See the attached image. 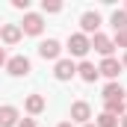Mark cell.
I'll list each match as a JSON object with an SVG mask.
<instances>
[{
    "label": "cell",
    "mask_w": 127,
    "mask_h": 127,
    "mask_svg": "<svg viewBox=\"0 0 127 127\" xmlns=\"http://www.w3.org/2000/svg\"><path fill=\"white\" fill-rule=\"evenodd\" d=\"M74 74H77V65L71 62V59H59V62H56V68H53V77H56V80H71V77H74Z\"/></svg>",
    "instance_id": "cell-9"
},
{
    "label": "cell",
    "mask_w": 127,
    "mask_h": 127,
    "mask_svg": "<svg viewBox=\"0 0 127 127\" xmlns=\"http://www.w3.org/2000/svg\"><path fill=\"white\" fill-rule=\"evenodd\" d=\"M124 100H103V112H109V115H115V118H121L124 115Z\"/></svg>",
    "instance_id": "cell-15"
},
{
    "label": "cell",
    "mask_w": 127,
    "mask_h": 127,
    "mask_svg": "<svg viewBox=\"0 0 127 127\" xmlns=\"http://www.w3.org/2000/svg\"><path fill=\"white\" fill-rule=\"evenodd\" d=\"M121 127H127V112H124V115H121Z\"/></svg>",
    "instance_id": "cell-23"
},
{
    "label": "cell",
    "mask_w": 127,
    "mask_h": 127,
    "mask_svg": "<svg viewBox=\"0 0 127 127\" xmlns=\"http://www.w3.org/2000/svg\"><path fill=\"white\" fill-rule=\"evenodd\" d=\"M59 53H62V44H59L56 38H47V41L38 44V56H41V59H56V62H59Z\"/></svg>",
    "instance_id": "cell-5"
},
{
    "label": "cell",
    "mask_w": 127,
    "mask_h": 127,
    "mask_svg": "<svg viewBox=\"0 0 127 127\" xmlns=\"http://www.w3.org/2000/svg\"><path fill=\"white\" fill-rule=\"evenodd\" d=\"M121 71H124V68H121V62H118V59H115V56H106V59H103V62L97 65V74H103V77H109V80H112V83H115V77H118V74H121Z\"/></svg>",
    "instance_id": "cell-4"
},
{
    "label": "cell",
    "mask_w": 127,
    "mask_h": 127,
    "mask_svg": "<svg viewBox=\"0 0 127 127\" xmlns=\"http://www.w3.org/2000/svg\"><path fill=\"white\" fill-rule=\"evenodd\" d=\"M41 9L50 12V15H56V12H62V3L59 0H41Z\"/></svg>",
    "instance_id": "cell-18"
},
{
    "label": "cell",
    "mask_w": 127,
    "mask_h": 127,
    "mask_svg": "<svg viewBox=\"0 0 127 127\" xmlns=\"http://www.w3.org/2000/svg\"><path fill=\"white\" fill-rule=\"evenodd\" d=\"M41 30H44V18L41 15H35V12L24 15V24H21V32L24 35H38Z\"/></svg>",
    "instance_id": "cell-3"
},
{
    "label": "cell",
    "mask_w": 127,
    "mask_h": 127,
    "mask_svg": "<svg viewBox=\"0 0 127 127\" xmlns=\"http://www.w3.org/2000/svg\"><path fill=\"white\" fill-rule=\"evenodd\" d=\"M124 106H127V97H124Z\"/></svg>",
    "instance_id": "cell-27"
},
{
    "label": "cell",
    "mask_w": 127,
    "mask_h": 127,
    "mask_svg": "<svg viewBox=\"0 0 127 127\" xmlns=\"http://www.w3.org/2000/svg\"><path fill=\"white\" fill-rule=\"evenodd\" d=\"M59 127H74V124H71V121H62V124H59Z\"/></svg>",
    "instance_id": "cell-25"
},
{
    "label": "cell",
    "mask_w": 127,
    "mask_h": 127,
    "mask_svg": "<svg viewBox=\"0 0 127 127\" xmlns=\"http://www.w3.org/2000/svg\"><path fill=\"white\" fill-rule=\"evenodd\" d=\"M12 6H15V9H24V12H27V9H30V0H12Z\"/></svg>",
    "instance_id": "cell-20"
},
{
    "label": "cell",
    "mask_w": 127,
    "mask_h": 127,
    "mask_svg": "<svg viewBox=\"0 0 127 127\" xmlns=\"http://www.w3.org/2000/svg\"><path fill=\"white\" fill-rule=\"evenodd\" d=\"M0 65H6V50L0 47Z\"/></svg>",
    "instance_id": "cell-22"
},
{
    "label": "cell",
    "mask_w": 127,
    "mask_h": 127,
    "mask_svg": "<svg viewBox=\"0 0 127 127\" xmlns=\"http://www.w3.org/2000/svg\"><path fill=\"white\" fill-rule=\"evenodd\" d=\"M124 12H127V6H124Z\"/></svg>",
    "instance_id": "cell-28"
},
{
    "label": "cell",
    "mask_w": 127,
    "mask_h": 127,
    "mask_svg": "<svg viewBox=\"0 0 127 127\" xmlns=\"http://www.w3.org/2000/svg\"><path fill=\"white\" fill-rule=\"evenodd\" d=\"M24 106H27L30 115H38V112H44V97H41V95H30Z\"/></svg>",
    "instance_id": "cell-13"
},
{
    "label": "cell",
    "mask_w": 127,
    "mask_h": 127,
    "mask_svg": "<svg viewBox=\"0 0 127 127\" xmlns=\"http://www.w3.org/2000/svg\"><path fill=\"white\" fill-rule=\"evenodd\" d=\"M89 118H92V106H89L86 100H77V103H71V121L89 124Z\"/></svg>",
    "instance_id": "cell-6"
},
{
    "label": "cell",
    "mask_w": 127,
    "mask_h": 127,
    "mask_svg": "<svg viewBox=\"0 0 127 127\" xmlns=\"http://www.w3.org/2000/svg\"><path fill=\"white\" fill-rule=\"evenodd\" d=\"M0 127H18V109L15 106H0Z\"/></svg>",
    "instance_id": "cell-11"
},
{
    "label": "cell",
    "mask_w": 127,
    "mask_h": 127,
    "mask_svg": "<svg viewBox=\"0 0 127 127\" xmlns=\"http://www.w3.org/2000/svg\"><path fill=\"white\" fill-rule=\"evenodd\" d=\"M68 50H71V56H86V53L92 50V38L83 35V32H74V35L68 38Z\"/></svg>",
    "instance_id": "cell-1"
},
{
    "label": "cell",
    "mask_w": 127,
    "mask_h": 127,
    "mask_svg": "<svg viewBox=\"0 0 127 127\" xmlns=\"http://www.w3.org/2000/svg\"><path fill=\"white\" fill-rule=\"evenodd\" d=\"M83 127H95V124H83Z\"/></svg>",
    "instance_id": "cell-26"
},
{
    "label": "cell",
    "mask_w": 127,
    "mask_h": 127,
    "mask_svg": "<svg viewBox=\"0 0 127 127\" xmlns=\"http://www.w3.org/2000/svg\"><path fill=\"white\" fill-rule=\"evenodd\" d=\"M115 47H127V30H121V32H115V41H112Z\"/></svg>",
    "instance_id": "cell-19"
},
{
    "label": "cell",
    "mask_w": 127,
    "mask_h": 127,
    "mask_svg": "<svg viewBox=\"0 0 127 127\" xmlns=\"http://www.w3.org/2000/svg\"><path fill=\"white\" fill-rule=\"evenodd\" d=\"M30 59L27 56H12V59H6V71L12 74V77H27L30 74Z\"/></svg>",
    "instance_id": "cell-2"
},
{
    "label": "cell",
    "mask_w": 127,
    "mask_h": 127,
    "mask_svg": "<svg viewBox=\"0 0 127 127\" xmlns=\"http://www.w3.org/2000/svg\"><path fill=\"white\" fill-rule=\"evenodd\" d=\"M109 21H112V27H115V32H121V30H127V12H124V9H115Z\"/></svg>",
    "instance_id": "cell-16"
},
{
    "label": "cell",
    "mask_w": 127,
    "mask_h": 127,
    "mask_svg": "<svg viewBox=\"0 0 127 127\" xmlns=\"http://www.w3.org/2000/svg\"><path fill=\"white\" fill-rule=\"evenodd\" d=\"M77 74H80V77H83L86 83H95L97 77H100V74H97V68H95L92 62H80V68H77Z\"/></svg>",
    "instance_id": "cell-12"
},
{
    "label": "cell",
    "mask_w": 127,
    "mask_h": 127,
    "mask_svg": "<svg viewBox=\"0 0 127 127\" xmlns=\"http://www.w3.org/2000/svg\"><path fill=\"white\" fill-rule=\"evenodd\" d=\"M18 127H35V118H21Z\"/></svg>",
    "instance_id": "cell-21"
},
{
    "label": "cell",
    "mask_w": 127,
    "mask_h": 127,
    "mask_svg": "<svg viewBox=\"0 0 127 127\" xmlns=\"http://www.w3.org/2000/svg\"><path fill=\"white\" fill-rule=\"evenodd\" d=\"M121 68H127V53H124V59H121Z\"/></svg>",
    "instance_id": "cell-24"
},
{
    "label": "cell",
    "mask_w": 127,
    "mask_h": 127,
    "mask_svg": "<svg viewBox=\"0 0 127 127\" xmlns=\"http://www.w3.org/2000/svg\"><path fill=\"white\" fill-rule=\"evenodd\" d=\"M80 27H83V35L97 32V27H100V15H97V12H83V15H80Z\"/></svg>",
    "instance_id": "cell-10"
},
{
    "label": "cell",
    "mask_w": 127,
    "mask_h": 127,
    "mask_svg": "<svg viewBox=\"0 0 127 127\" xmlns=\"http://www.w3.org/2000/svg\"><path fill=\"white\" fill-rule=\"evenodd\" d=\"M21 35H24V32H21L18 24H3V27H0V38H3V44H9V47H12V44H18V41H21Z\"/></svg>",
    "instance_id": "cell-8"
},
{
    "label": "cell",
    "mask_w": 127,
    "mask_h": 127,
    "mask_svg": "<svg viewBox=\"0 0 127 127\" xmlns=\"http://www.w3.org/2000/svg\"><path fill=\"white\" fill-rule=\"evenodd\" d=\"M103 100H124V89H121V83H109V86L103 89Z\"/></svg>",
    "instance_id": "cell-14"
},
{
    "label": "cell",
    "mask_w": 127,
    "mask_h": 127,
    "mask_svg": "<svg viewBox=\"0 0 127 127\" xmlns=\"http://www.w3.org/2000/svg\"><path fill=\"white\" fill-rule=\"evenodd\" d=\"M95 127H118V118H115V115H109V112H100V115H97V121H95Z\"/></svg>",
    "instance_id": "cell-17"
},
{
    "label": "cell",
    "mask_w": 127,
    "mask_h": 127,
    "mask_svg": "<svg viewBox=\"0 0 127 127\" xmlns=\"http://www.w3.org/2000/svg\"><path fill=\"white\" fill-rule=\"evenodd\" d=\"M92 47H95V50L103 56V59H106V56H112V50H115L112 38H106L103 32H95V38H92Z\"/></svg>",
    "instance_id": "cell-7"
}]
</instances>
